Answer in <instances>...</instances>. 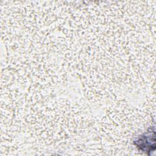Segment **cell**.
<instances>
[{"mask_svg":"<svg viewBox=\"0 0 156 156\" xmlns=\"http://www.w3.org/2000/svg\"><path fill=\"white\" fill-rule=\"evenodd\" d=\"M155 130H150L145 133L144 134L138 136L136 141H135V144L146 153L147 152L154 151L155 150Z\"/></svg>","mask_w":156,"mask_h":156,"instance_id":"1","label":"cell"}]
</instances>
